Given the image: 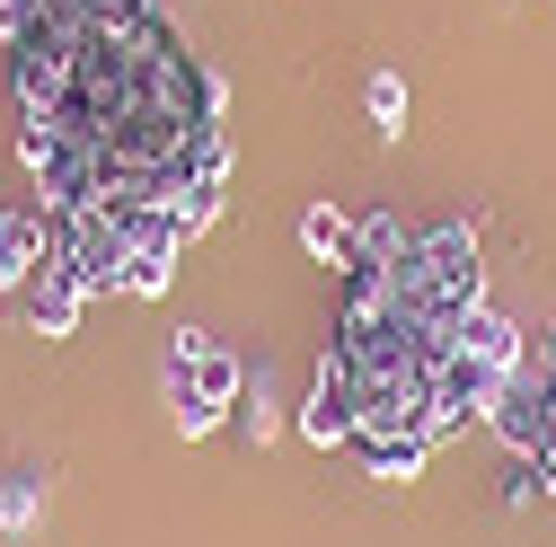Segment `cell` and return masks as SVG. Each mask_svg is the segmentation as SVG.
Here are the masks:
<instances>
[{"label": "cell", "instance_id": "cell-2", "mask_svg": "<svg viewBox=\"0 0 556 547\" xmlns=\"http://www.w3.org/2000/svg\"><path fill=\"white\" fill-rule=\"evenodd\" d=\"M248 397V371L239 354H222L203 327H177L168 335V406H177V433H213L222 406Z\"/></svg>", "mask_w": 556, "mask_h": 547}, {"label": "cell", "instance_id": "cell-1", "mask_svg": "<svg viewBox=\"0 0 556 547\" xmlns=\"http://www.w3.org/2000/svg\"><path fill=\"white\" fill-rule=\"evenodd\" d=\"M389 301L425 327H459L468 309H485V265H477V239L468 230H425L397 265H389Z\"/></svg>", "mask_w": 556, "mask_h": 547}, {"label": "cell", "instance_id": "cell-6", "mask_svg": "<svg viewBox=\"0 0 556 547\" xmlns=\"http://www.w3.org/2000/svg\"><path fill=\"white\" fill-rule=\"evenodd\" d=\"M301 247L344 274V265H354V247H363V221H344L336 203H309V213H301Z\"/></svg>", "mask_w": 556, "mask_h": 547}, {"label": "cell", "instance_id": "cell-13", "mask_svg": "<svg viewBox=\"0 0 556 547\" xmlns=\"http://www.w3.org/2000/svg\"><path fill=\"white\" fill-rule=\"evenodd\" d=\"M539 486L556 495V371H547V433H539Z\"/></svg>", "mask_w": 556, "mask_h": 547}, {"label": "cell", "instance_id": "cell-8", "mask_svg": "<svg viewBox=\"0 0 556 547\" xmlns=\"http://www.w3.org/2000/svg\"><path fill=\"white\" fill-rule=\"evenodd\" d=\"M354 450H363V468L380 476V486H406V476L425 468V450H433V442H425V433H406V442H354Z\"/></svg>", "mask_w": 556, "mask_h": 547}, {"label": "cell", "instance_id": "cell-4", "mask_svg": "<svg viewBox=\"0 0 556 547\" xmlns=\"http://www.w3.org/2000/svg\"><path fill=\"white\" fill-rule=\"evenodd\" d=\"M301 433H309L318 450H354V389H344V371H336V362H318V380H309Z\"/></svg>", "mask_w": 556, "mask_h": 547}, {"label": "cell", "instance_id": "cell-10", "mask_svg": "<svg viewBox=\"0 0 556 547\" xmlns=\"http://www.w3.org/2000/svg\"><path fill=\"white\" fill-rule=\"evenodd\" d=\"M371 124H380V132L406 124V80H397V72H371Z\"/></svg>", "mask_w": 556, "mask_h": 547}, {"label": "cell", "instance_id": "cell-7", "mask_svg": "<svg viewBox=\"0 0 556 547\" xmlns=\"http://www.w3.org/2000/svg\"><path fill=\"white\" fill-rule=\"evenodd\" d=\"M80 301H89V292H72L62 274H45V283H27V327H36V335H72V327H80Z\"/></svg>", "mask_w": 556, "mask_h": 547}, {"label": "cell", "instance_id": "cell-12", "mask_svg": "<svg viewBox=\"0 0 556 547\" xmlns=\"http://www.w3.org/2000/svg\"><path fill=\"white\" fill-rule=\"evenodd\" d=\"M239 433H248V442H265V433H274V389H265V371H256V406L239 397Z\"/></svg>", "mask_w": 556, "mask_h": 547}, {"label": "cell", "instance_id": "cell-11", "mask_svg": "<svg viewBox=\"0 0 556 547\" xmlns=\"http://www.w3.org/2000/svg\"><path fill=\"white\" fill-rule=\"evenodd\" d=\"M36 504H45V495H36V476H10V486H0V530H27Z\"/></svg>", "mask_w": 556, "mask_h": 547}, {"label": "cell", "instance_id": "cell-9", "mask_svg": "<svg viewBox=\"0 0 556 547\" xmlns=\"http://www.w3.org/2000/svg\"><path fill=\"white\" fill-rule=\"evenodd\" d=\"M168 265H177V256H124V292H132V301H160V292H168Z\"/></svg>", "mask_w": 556, "mask_h": 547}, {"label": "cell", "instance_id": "cell-3", "mask_svg": "<svg viewBox=\"0 0 556 547\" xmlns=\"http://www.w3.org/2000/svg\"><path fill=\"white\" fill-rule=\"evenodd\" d=\"M45 247H53V213L45 203H10L0 213V292H27L45 274Z\"/></svg>", "mask_w": 556, "mask_h": 547}, {"label": "cell", "instance_id": "cell-5", "mask_svg": "<svg viewBox=\"0 0 556 547\" xmlns=\"http://www.w3.org/2000/svg\"><path fill=\"white\" fill-rule=\"evenodd\" d=\"M451 345H459L468 362H485V371H513V362H521V327H513L504 309H468V318L451 327Z\"/></svg>", "mask_w": 556, "mask_h": 547}]
</instances>
